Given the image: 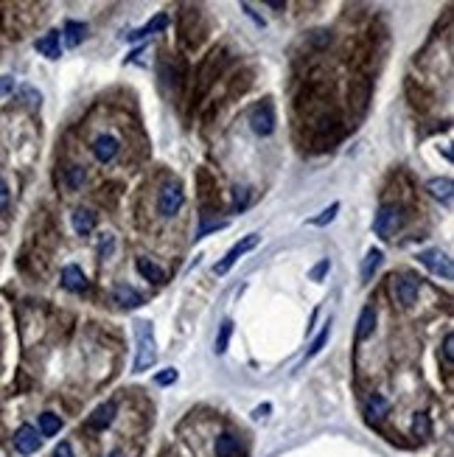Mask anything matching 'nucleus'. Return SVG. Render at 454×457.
Here are the masks:
<instances>
[{
	"instance_id": "5",
	"label": "nucleus",
	"mask_w": 454,
	"mask_h": 457,
	"mask_svg": "<svg viewBox=\"0 0 454 457\" xmlns=\"http://www.w3.org/2000/svg\"><path fill=\"white\" fill-rule=\"evenodd\" d=\"M185 205V191L180 183H169L160 188L157 194V214L163 219H171L174 214H180V208Z\"/></svg>"
},
{
	"instance_id": "27",
	"label": "nucleus",
	"mask_w": 454,
	"mask_h": 457,
	"mask_svg": "<svg viewBox=\"0 0 454 457\" xmlns=\"http://www.w3.org/2000/svg\"><path fill=\"white\" fill-rule=\"evenodd\" d=\"M412 432H415V438H429V435H432V424H429V415H426V412H418V415L412 418Z\"/></svg>"
},
{
	"instance_id": "10",
	"label": "nucleus",
	"mask_w": 454,
	"mask_h": 457,
	"mask_svg": "<svg viewBox=\"0 0 454 457\" xmlns=\"http://www.w3.org/2000/svg\"><path fill=\"white\" fill-rule=\"evenodd\" d=\"M40 443H43V435H40V429L31 426V424H23V426L14 432V449H17L20 455H34V452L40 449Z\"/></svg>"
},
{
	"instance_id": "6",
	"label": "nucleus",
	"mask_w": 454,
	"mask_h": 457,
	"mask_svg": "<svg viewBox=\"0 0 454 457\" xmlns=\"http://www.w3.org/2000/svg\"><path fill=\"white\" fill-rule=\"evenodd\" d=\"M250 127H253V132L261 137L273 135L275 132V107L273 101H261V104H255L253 110H250Z\"/></svg>"
},
{
	"instance_id": "17",
	"label": "nucleus",
	"mask_w": 454,
	"mask_h": 457,
	"mask_svg": "<svg viewBox=\"0 0 454 457\" xmlns=\"http://www.w3.org/2000/svg\"><path fill=\"white\" fill-rule=\"evenodd\" d=\"M115 412H118L115 401H107V404H101V407H98V410L90 415L88 426H90V429H107V426L115 421Z\"/></svg>"
},
{
	"instance_id": "21",
	"label": "nucleus",
	"mask_w": 454,
	"mask_h": 457,
	"mask_svg": "<svg viewBox=\"0 0 454 457\" xmlns=\"http://www.w3.org/2000/svg\"><path fill=\"white\" fill-rule=\"evenodd\" d=\"M135 267H137V273L143 275L146 280H152V283H166V270H163V267H157L154 261H149V258H137Z\"/></svg>"
},
{
	"instance_id": "3",
	"label": "nucleus",
	"mask_w": 454,
	"mask_h": 457,
	"mask_svg": "<svg viewBox=\"0 0 454 457\" xmlns=\"http://www.w3.org/2000/svg\"><path fill=\"white\" fill-rule=\"evenodd\" d=\"M390 292H393V298H396L404 309H409V306H415V303H418L421 278H415V275H409V273L393 275V278H390Z\"/></svg>"
},
{
	"instance_id": "24",
	"label": "nucleus",
	"mask_w": 454,
	"mask_h": 457,
	"mask_svg": "<svg viewBox=\"0 0 454 457\" xmlns=\"http://www.w3.org/2000/svg\"><path fill=\"white\" fill-rule=\"evenodd\" d=\"M381 261H384L381 250H370V253L364 256V261H362V283H370V280H373V275H376V270L381 267Z\"/></svg>"
},
{
	"instance_id": "7",
	"label": "nucleus",
	"mask_w": 454,
	"mask_h": 457,
	"mask_svg": "<svg viewBox=\"0 0 454 457\" xmlns=\"http://www.w3.org/2000/svg\"><path fill=\"white\" fill-rule=\"evenodd\" d=\"M418 261H421L429 273H435L438 278H443V280H452L454 278L452 258H449L443 250H423V253L418 256Z\"/></svg>"
},
{
	"instance_id": "36",
	"label": "nucleus",
	"mask_w": 454,
	"mask_h": 457,
	"mask_svg": "<svg viewBox=\"0 0 454 457\" xmlns=\"http://www.w3.org/2000/svg\"><path fill=\"white\" fill-rule=\"evenodd\" d=\"M328 270H331V261H328V258H322V261H320L317 267H315V270L309 273V278H312V280H320V278H322V275L328 273Z\"/></svg>"
},
{
	"instance_id": "34",
	"label": "nucleus",
	"mask_w": 454,
	"mask_h": 457,
	"mask_svg": "<svg viewBox=\"0 0 454 457\" xmlns=\"http://www.w3.org/2000/svg\"><path fill=\"white\" fill-rule=\"evenodd\" d=\"M154 382H157L160 387H166V384H174V382H177V370H174V367H169V370L157 373V376H154Z\"/></svg>"
},
{
	"instance_id": "19",
	"label": "nucleus",
	"mask_w": 454,
	"mask_h": 457,
	"mask_svg": "<svg viewBox=\"0 0 454 457\" xmlns=\"http://www.w3.org/2000/svg\"><path fill=\"white\" fill-rule=\"evenodd\" d=\"M85 34H88V26H85V23H76V20H68L65 28H62V40H65L68 48L79 46V43L85 40Z\"/></svg>"
},
{
	"instance_id": "39",
	"label": "nucleus",
	"mask_w": 454,
	"mask_h": 457,
	"mask_svg": "<svg viewBox=\"0 0 454 457\" xmlns=\"http://www.w3.org/2000/svg\"><path fill=\"white\" fill-rule=\"evenodd\" d=\"M6 205H9V185H6L3 177H0V214L6 211Z\"/></svg>"
},
{
	"instance_id": "9",
	"label": "nucleus",
	"mask_w": 454,
	"mask_h": 457,
	"mask_svg": "<svg viewBox=\"0 0 454 457\" xmlns=\"http://www.w3.org/2000/svg\"><path fill=\"white\" fill-rule=\"evenodd\" d=\"M225 59H227V56L222 53V51H219V53L213 51V53H211V56L202 62V68H199V76H196V79H199V85H196V93H199V95L208 90L211 85H213V79L219 76V70H222Z\"/></svg>"
},
{
	"instance_id": "38",
	"label": "nucleus",
	"mask_w": 454,
	"mask_h": 457,
	"mask_svg": "<svg viewBox=\"0 0 454 457\" xmlns=\"http://www.w3.org/2000/svg\"><path fill=\"white\" fill-rule=\"evenodd\" d=\"M14 90V76H0V98Z\"/></svg>"
},
{
	"instance_id": "11",
	"label": "nucleus",
	"mask_w": 454,
	"mask_h": 457,
	"mask_svg": "<svg viewBox=\"0 0 454 457\" xmlns=\"http://www.w3.org/2000/svg\"><path fill=\"white\" fill-rule=\"evenodd\" d=\"M118 152H121L118 137L98 135L95 140H93V154H95V160H98V163H112V160L118 157Z\"/></svg>"
},
{
	"instance_id": "2",
	"label": "nucleus",
	"mask_w": 454,
	"mask_h": 457,
	"mask_svg": "<svg viewBox=\"0 0 454 457\" xmlns=\"http://www.w3.org/2000/svg\"><path fill=\"white\" fill-rule=\"evenodd\" d=\"M404 222H407V214H404L401 205H381L376 219H373V233L381 236V238H393L404 228Z\"/></svg>"
},
{
	"instance_id": "22",
	"label": "nucleus",
	"mask_w": 454,
	"mask_h": 457,
	"mask_svg": "<svg viewBox=\"0 0 454 457\" xmlns=\"http://www.w3.org/2000/svg\"><path fill=\"white\" fill-rule=\"evenodd\" d=\"M357 325H359V328H357V340L362 342V340H367V337L373 334V328H376V309H373V306H364Z\"/></svg>"
},
{
	"instance_id": "40",
	"label": "nucleus",
	"mask_w": 454,
	"mask_h": 457,
	"mask_svg": "<svg viewBox=\"0 0 454 457\" xmlns=\"http://www.w3.org/2000/svg\"><path fill=\"white\" fill-rule=\"evenodd\" d=\"M107 457H124V455H121V452H118V449H115V452H110V455H107Z\"/></svg>"
},
{
	"instance_id": "30",
	"label": "nucleus",
	"mask_w": 454,
	"mask_h": 457,
	"mask_svg": "<svg viewBox=\"0 0 454 457\" xmlns=\"http://www.w3.org/2000/svg\"><path fill=\"white\" fill-rule=\"evenodd\" d=\"M112 250H115V236H112V233H101V238H98V253H101V258H110Z\"/></svg>"
},
{
	"instance_id": "31",
	"label": "nucleus",
	"mask_w": 454,
	"mask_h": 457,
	"mask_svg": "<svg viewBox=\"0 0 454 457\" xmlns=\"http://www.w3.org/2000/svg\"><path fill=\"white\" fill-rule=\"evenodd\" d=\"M328 337H331V325H325L322 331H320V337L312 342V348H309V354H306V359H312V357H317L320 351H322V345L328 342Z\"/></svg>"
},
{
	"instance_id": "26",
	"label": "nucleus",
	"mask_w": 454,
	"mask_h": 457,
	"mask_svg": "<svg viewBox=\"0 0 454 457\" xmlns=\"http://www.w3.org/2000/svg\"><path fill=\"white\" fill-rule=\"evenodd\" d=\"M85 177H88L85 166H70V169L65 172V185H68L70 191H76V188H82V183H85Z\"/></svg>"
},
{
	"instance_id": "32",
	"label": "nucleus",
	"mask_w": 454,
	"mask_h": 457,
	"mask_svg": "<svg viewBox=\"0 0 454 457\" xmlns=\"http://www.w3.org/2000/svg\"><path fill=\"white\" fill-rule=\"evenodd\" d=\"M227 228V222L225 219H213V222H202L199 225V230H196V236L194 238H205L208 233H213V230H225Z\"/></svg>"
},
{
	"instance_id": "25",
	"label": "nucleus",
	"mask_w": 454,
	"mask_h": 457,
	"mask_svg": "<svg viewBox=\"0 0 454 457\" xmlns=\"http://www.w3.org/2000/svg\"><path fill=\"white\" fill-rule=\"evenodd\" d=\"M59 429H62V418L59 415H53V412H43L40 415V435L43 438H53Z\"/></svg>"
},
{
	"instance_id": "33",
	"label": "nucleus",
	"mask_w": 454,
	"mask_h": 457,
	"mask_svg": "<svg viewBox=\"0 0 454 457\" xmlns=\"http://www.w3.org/2000/svg\"><path fill=\"white\" fill-rule=\"evenodd\" d=\"M250 205V188H236L233 191V208L236 211H244Z\"/></svg>"
},
{
	"instance_id": "15",
	"label": "nucleus",
	"mask_w": 454,
	"mask_h": 457,
	"mask_svg": "<svg viewBox=\"0 0 454 457\" xmlns=\"http://www.w3.org/2000/svg\"><path fill=\"white\" fill-rule=\"evenodd\" d=\"M426 191L435 196V199H440L443 205H452V196H454V183L449 177H432L429 183H426Z\"/></svg>"
},
{
	"instance_id": "4",
	"label": "nucleus",
	"mask_w": 454,
	"mask_h": 457,
	"mask_svg": "<svg viewBox=\"0 0 454 457\" xmlns=\"http://www.w3.org/2000/svg\"><path fill=\"white\" fill-rule=\"evenodd\" d=\"M370 98H373V82L367 76H354L351 85H348V107L354 115H364L367 107H370Z\"/></svg>"
},
{
	"instance_id": "28",
	"label": "nucleus",
	"mask_w": 454,
	"mask_h": 457,
	"mask_svg": "<svg viewBox=\"0 0 454 457\" xmlns=\"http://www.w3.org/2000/svg\"><path fill=\"white\" fill-rule=\"evenodd\" d=\"M230 337H233V322L225 320V322H222V328H219L216 345H213V351H216V354H225V351H227V342H230Z\"/></svg>"
},
{
	"instance_id": "16",
	"label": "nucleus",
	"mask_w": 454,
	"mask_h": 457,
	"mask_svg": "<svg viewBox=\"0 0 454 457\" xmlns=\"http://www.w3.org/2000/svg\"><path fill=\"white\" fill-rule=\"evenodd\" d=\"M70 225H73V230L79 236H90L93 230H95V214H93L90 208H76L70 214Z\"/></svg>"
},
{
	"instance_id": "29",
	"label": "nucleus",
	"mask_w": 454,
	"mask_h": 457,
	"mask_svg": "<svg viewBox=\"0 0 454 457\" xmlns=\"http://www.w3.org/2000/svg\"><path fill=\"white\" fill-rule=\"evenodd\" d=\"M337 211H339V202H331V205H328V208H325V211H322L320 216H315V219H312L309 225H315V228H325L328 222H334V216H337Z\"/></svg>"
},
{
	"instance_id": "35",
	"label": "nucleus",
	"mask_w": 454,
	"mask_h": 457,
	"mask_svg": "<svg viewBox=\"0 0 454 457\" xmlns=\"http://www.w3.org/2000/svg\"><path fill=\"white\" fill-rule=\"evenodd\" d=\"M443 357H446V362L454 365V337L452 334H446L443 337Z\"/></svg>"
},
{
	"instance_id": "14",
	"label": "nucleus",
	"mask_w": 454,
	"mask_h": 457,
	"mask_svg": "<svg viewBox=\"0 0 454 457\" xmlns=\"http://www.w3.org/2000/svg\"><path fill=\"white\" fill-rule=\"evenodd\" d=\"M34 48L46 56V59H59L62 56V34L59 31H48L46 37H40Z\"/></svg>"
},
{
	"instance_id": "13",
	"label": "nucleus",
	"mask_w": 454,
	"mask_h": 457,
	"mask_svg": "<svg viewBox=\"0 0 454 457\" xmlns=\"http://www.w3.org/2000/svg\"><path fill=\"white\" fill-rule=\"evenodd\" d=\"M62 286L68 289V292H76V295H82V292H88V275L82 273V267H76V264H68L65 270H62Z\"/></svg>"
},
{
	"instance_id": "12",
	"label": "nucleus",
	"mask_w": 454,
	"mask_h": 457,
	"mask_svg": "<svg viewBox=\"0 0 454 457\" xmlns=\"http://www.w3.org/2000/svg\"><path fill=\"white\" fill-rule=\"evenodd\" d=\"M112 303L121 306V309H137V306H143V295L137 292L135 286L118 283V286L112 289Z\"/></svg>"
},
{
	"instance_id": "18",
	"label": "nucleus",
	"mask_w": 454,
	"mask_h": 457,
	"mask_svg": "<svg viewBox=\"0 0 454 457\" xmlns=\"http://www.w3.org/2000/svg\"><path fill=\"white\" fill-rule=\"evenodd\" d=\"M169 26V14H157L152 23H146L143 28H137L132 34H127V40L130 43H135V40H143V37H152V34H157V31H163Z\"/></svg>"
},
{
	"instance_id": "1",
	"label": "nucleus",
	"mask_w": 454,
	"mask_h": 457,
	"mask_svg": "<svg viewBox=\"0 0 454 457\" xmlns=\"http://www.w3.org/2000/svg\"><path fill=\"white\" fill-rule=\"evenodd\" d=\"M135 340H137V354H135V373H146L157 359V345H154V328L149 320H135Z\"/></svg>"
},
{
	"instance_id": "37",
	"label": "nucleus",
	"mask_w": 454,
	"mask_h": 457,
	"mask_svg": "<svg viewBox=\"0 0 454 457\" xmlns=\"http://www.w3.org/2000/svg\"><path fill=\"white\" fill-rule=\"evenodd\" d=\"M53 457H76V455H73V446H70L68 441H62V443H56V449H53Z\"/></svg>"
},
{
	"instance_id": "23",
	"label": "nucleus",
	"mask_w": 454,
	"mask_h": 457,
	"mask_svg": "<svg viewBox=\"0 0 454 457\" xmlns=\"http://www.w3.org/2000/svg\"><path fill=\"white\" fill-rule=\"evenodd\" d=\"M238 455V438L233 432H222L216 438V457H236Z\"/></svg>"
},
{
	"instance_id": "20",
	"label": "nucleus",
	"mask_w": 454,
	"mask_h": 457,
	"mask_svg": "<svg viewBox=\"0 0 454 457\" xmlns=\"http://www.w3.org/2000/svg\"><path fill=\"white\" fill-rule=\"evenodd\" d=\"M364 412H367V418H370V421H381V418L390 412V401H387L384 396L373 393V396L364 401Z\"/></svg>"
},
{
	"instance_id": "8",
	"label": "nucleus",
	"mask_w": 454,
	"mask_h": 457,
	"mask_svg": "<svg viewBox=\"0 0 454 457\" xmlns=\"http://www.w3.org/2000/svg\"><path fill=\"white\" fill-rule=\"evenodd\" d=\"M258 241H261V236H258V233H247V236H244L238 244H233V247L227 250L225 258H222V261L213 267V275H227V273H230V267H233V264H236V261H238L244 253H250V250H253Z\"/></svg>"
}]
</instances>
